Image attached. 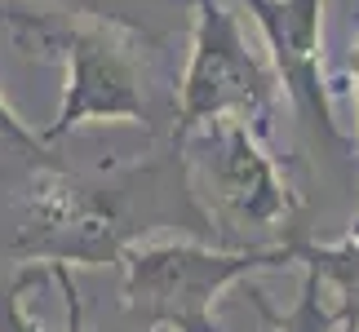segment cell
Returning a JSON list of instances; mask_svg holds the SVG:
<instances>
[{
    "label": "cell",
    "instance_id": "6da1fadb",
    "mask_svg": "<svg viewBox=\"0 0 359 332\" xmlns=\"http://www.w3.org/2000/svg\"><path fill=\"white\" fill-rule=\"evenodd\" d=\"M147 169L116 177H85L67 169H40L22 195L13 257L49 270L72 266H120V257L147 230L137 217Z\"/></svg>",
    "mask_w": 359,
    "mask_h": 332
},
{
    "label": "cell",
    "instance_id": "7a4b0ae2",
    "mask_svg": "<svg viewBox=\"0 0 359 332\" xmlns=\"http://www.w3.org/2000/svg\"><path fill=\"white\" fill-rule=\"evenodd\" d=\"M284 266H293L288 235L253 248H213L200 240L133 244L120 257L124 306L142 332H222L213 324L217 297L240 279Z\"/></svg>",
    "mask_w": 359,
    "mask_h": 332
},
{
    "label": "cell",
    "instance_id": "3957f363",
    "mask_svg": "<svg viewBox=\"0 0 359 332\" xmlns=\"http://www.w3.org/2000/svg\"><path fill=\"white\" fill-rule=\"evenodd\" d=\"M275 102L271 67L248 49L236 13L222 0H196V27H191V58L177 85V120L173 142H182L191 129L217 120L262 124Z\"/></svg>",
    "mask_w": 359,
    "mask_h": 332
},
{
    "label": "cell",
    "instance_id": "277c9868",
    "mask_svg": "<svg viewBox=\"0 0 359 332\" xmlns=\"http://www.w3.org/2000/svg\"><path fill=\"white\" fill-rule=\"evenodd\" d=\"M173 151L187 155L191 182L226 217L262 230H275L293 217V195H288L275 160L262 151L257 129H248L240 120L200 124L182 142H173Z\"/></svg>",
    "mask_w": 359,
    "mask_h": 332
},
{
    "label": "cell",
    "instance_id": "5b68a950",
    "mask_svg": "<svg viewBox=\"0 0 359 332\" xmlns=\"http://www.w3.org/2000/svg\"><path fill=\"white\" fill-rule=\"evenodd\" d=\"M271 53V76L320 146H346L324 80V0H240Z\"/></svg>",
    "mask_w": 359,
    "mask_h": 332
},
{
    "label": "cell",
    "instance_id": "8992f818",
    "mask_svg": "<svg viewBox=\"0 0 359 332\" xmlns=\"http://www.w3.org/2000/svg\"><path fill=\"white\" fill-rule=\"evenodd\" d=\"M58 45L67 53V85L62 102L45 124V142H58L80 124H151V106L142 93V76H137L133 58L116 45V36L98 32V27H76L62 32Z\"/></svg>",
    "mask_w": 359,
    "mask_h": 332
},
{
    "label": "cell",
    "instance_id": "52a82bcc",
    "mask_svg": "<svg viewBox=\"0 0 359 332\" xmlns=\"http://www.w3.org/2000/svg\"><path fill=\"white\" fill-rule=\"evenodd\" d=\"M288 253H293V266L315 275L320 288H328L337 297L333 319L341 328L359 324V221H351V230L333 244H315L306 235H288Z\"/></svg>",
    "mask_w": 359,
    "mask_h": 332
},
{
    "label": "cell",
    "instance_id": "ba28073f",
    "mask_svg": "<svg viewBox=\"0 0 359 332\" xmlns=\"http://www.w3.org/2000/svg\"><path fill=\"white\" fill-rule=\"evenodd\" d=\"M53 279H58L62 301H67V328H72V332H85V310H80L72 270H53ZM32 284H36V270H18L9 284H0V332H49L40 319H32L27 306H22V293Z\"/></svg>",
    "mask_w": 359,
    "mask_h": 332
},
{
    "label": "cell",
    "instance_id": "9c48e42d",
    "mask_svg": "<svg viewBox=\"0 0 359 332\" xmlns=\"http://www.w3.org/2000/svg\"><path fill=\"white\" fill-rule=\"evenodd\" d=\"M275 319V314H271ZM280 332H328L337 319H333V310L324 306V288H320V279L315 275H306L302 270V288H297V301H293V310L288 314H280Z\"/></svg>",
    "mask_w": 359,
    "mask_h": 332
},
{
    "label": "cell",
    "instance_id": "30bf717a",
    "mask_svg": "<svg viewBox=\"0 0 359 332\" xmlns=\"http://www.w3.org/2000/svg\"><path fill=\"white\" fill-rule=\"evenodd\" d=\"M0 146H22V151H36V155L45 151V137L27 129L18 120V111H13L5 98H0Z\"/></svg>",
    "mask_w": 359,
    "mask_h": 332
},
{
    "label": "cell",
    "instance_id": "8fae6325",
    "mask_svg": "<svg viewBox=\"0 0 359 332\" xmlns=\"http://www.w3.org/2000/svg\"><path fill=\"white\" fill-rule=\"evenodd\" d=\"M351 85H355V106H359V36L351 45Z\"/></svg>",
    "mask_w": 359,
    "mask_h": 332
},
{
    "label": "cell",
    "instance_id": "7c38bea8",
    "mask_svg": "<svg viewBox=\"0 0 359 332\" xmlns=\"http://www.w3.org/2000/svg\"><path fill=\"white\" fill-rule=\"evenodd\" d=\"M341 332H359V324H346V328H341Z\"/></svg>",
    "mask_w": 359,
    "mask_h": 332
}]
</instances>
